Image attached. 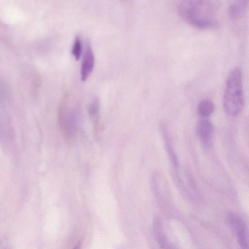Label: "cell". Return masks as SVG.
<instances>
[{
  "label": "cell",
  "instance_id": "cell-1",
  "mask_svg": "<svg viewBox=\"0 0 249 249\" xmlns=\"http://www.w3.org/2000/svg\"><path fill=\"white\" fill-rule=\"evenodd\" d=\"M221 9V0H181L178 12L188 24L199 29H211L219 24Z\"/></svg>",
  "mask_w": 249,
  "mask_h": 249
},
{
  "label": "cell",
  "instance_id": "cell-2",
  "mask_svg": "<svg viewBox=\"0 0 249 249\" xmlns=\"http://www.w3.org/2000/svg\"><path fill=\"white\" fill-rule=\"evenodd\" d=\"M226 114L236 116L242 111L244 104L242 71L239 67L233 68L228 76L223 99Z\"/></svg>",
  "mask_w": 249,
  "mask_h": 249
},
{
  "label": "cell",
  "instance_id": "cell-3",
  "mask_svg": "<svg viewBox=\"0 0 249 249\" xmlns=\"http://www.w3.org/2000/svg\"><path fill=\"white\" fill-rule=\"evenodd\" d=\"M78 116L76 106L70 104L67 96L64 97L59 108L58 123L64 138L69 142H71L75 138Z\"/></svg>",
  "mask_w": 249,
  "mask_h": 249
},
{
  "label": "cell",
  "instance_id": "cell-4",
  "mask_svg": "<svg viewBox=\"0 0 249 249\" xmlns=\"http://www.w3.org/2000/svg\"><path fill=\"white\" fill-rule=\"evenodd\" d=\"M228 218L239 246L243 249H248L249 233L247 225L239 216L233 213H229Z\"/></svg>",
  "mask_w": 249,
  "mask_h": 249
},
{
  "label": "cell",
  "instance_id": "cell-5",
  "mask_svg": "<svg viewBox=\"0 0 249 249\" xmlns=\"http://www.w3.org/2000/svg\"><path fill=\"white\" fill-rule=\"evenodd\" d=\"M197 135L203 145L209 147L212 143L213 126L207 118H201L196 126Z\"/></svg>",
  "mask_w": 249,
  "mask_h": 249
},
{
  "label": "cell",
  "instance_id": "cell-6",
  "mask_svg": "<svg viewBox=\"0 0 249 249\" xmlns=\"http://www.w3.org/2000/svg\"><path fill=\"white\" fill-rule=\"evenodd\" d=\"M94 65V56L92 48L87 41L81 64V76L82 81H85L90 75Z\"/></svg>",
  "mask_w": 249,
  "mask_h": 249
},
{
  "label": "cell",
  "instance_id": "cell-7",
  "mask_svg": "<svg viewBox=\"0 0 249 249\" xmlns=\"http://www.w3.org/2000/svg\"><path fill=\"white\" fill-rule=\"evenodd\" d=\"M215 109L214 103L209 100L201 101L197 107V112L201 118H208L213 112Z\"/></svg>",
  "mask_w": 249,
  "mask_h": 249
},
{
  "label": "cell",
  "instance_id": "cell-8",
  "mask_svg": "<svg viewBox=\"0 0 249 249\" xmlns=\"http://www.w3.org/2000/svg\"><path fill=\"white\" fill-rule=\"evenodd\" d=\"M154 231L155 237L159 244L161 246H167L168 241L163 233L160 222L157 219L154 221Z\"/></svg>",
  "mask_w": 249,
  "mask_h": 249
},
{
  "label": "cell",
  "instance_id": "cell-9",
  "mask_svg": "<svg viewBox=\"0 0 249 249\" xmlns=\"http://www.w3.org/2000/svg\"><path fill=\"white\" fill-rule=\"evenodd\" d=\"M82 52V43L81 38L77 36L74 41L72 48V53L77 60L80 58Z\"/></svg>",
  "mask_w": 249,
  "mask_h": 249
},
{
  "label": "cell",
  "instance_id": "cell-10",
  "mask_svg": "<svg viewBox=\"0 0 249 249\" xmlns=\"http://www.w3.org/2000/svg\"><path fill=\"white\" fill-rule=\"evenodd\" d=\"M248 0H239L231 8V12L233 16H237L241 14L242 10L246 6Z\"/></svg>",
  "mask_w": 249,
  "mask_h": 249
},
{
  "label": "cell",
  "instance_id": "cell-11",
  "mask_svg": "<svg viewBox=\"0 0 249 249\" xmlns=\"http://www.w3.org/2000/svg\"><path fill=\"white\" fill-rule=\"evenodd\" d=\"M99 111V102L97 99H95L89 106V113L92 117H95L98 114Z\"/></svg>",
  "mask_w": 249,
  "mask_h": 249
}]
</instances>
